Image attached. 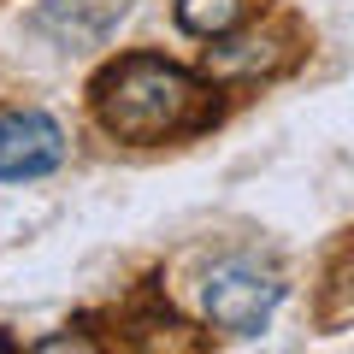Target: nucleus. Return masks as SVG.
<instances>
[{"label": "nucleus", "mask_w": 354, "mask_h": 354, "mask_svg": "<svg viewBox=\"0 0 354 354\" xmlns=\"http://www.w3.org/2000/svg\"><path fill=\"white\" fill-rule=\"evenodd\" d=\"M248 18V0H177V24L189 36H230V30Z\"/></svg>", "instance_id": "5"}, {"label": "nucleus", "mask_w": 354, "mask_h": 354, "mask_svg": "<svg viewBox=\"0 0 354 354\" xmlns=\"http://www.w3.org/2000/svg\"><path fill=\"white\" fill-rule=\"evenodd\" d=\"M130 18V0H41L30 24L36 36H48L53 48H101L118 24Z\"/></svg>", "instance_id": "3"}, {"label": "nucleus", "mask_w": 354, "mask_h": 354, "mask_svg": "<svg viewBox=\"0 0 354 354\" xmlns=\"http://www.w3.org/2000/svg\"><path fill=\"white\" fill-rule=\"evenodd\" d=\"M207 319H213L218 330H230V337H254V330L272 319V307L283 301V283L266 272V266L254 260H218L213 272H207Z\"/></svg>", "instance_id": "2"}, {"label": "nucleus", "mask_w": 354, "mask_h": 354, "mask_svg": "<svg viewBox=\"0 0 354 354\" xmlns=\"http://www.w3.org/2000/svg\"><path fill=\"white\" fill-rule=\"evenodd\" d=\"M218 113L213 88L189 77L183 65L160 59V53H124L95 77V118L106 136L153 148V142H177L207 130Z\"/></svg>", "instance_id": "1"}, {"label": "nucleus", "mask_w": 354, "mask_h": 354, "mask_svg": "<svg viewBox=\"0 0 354 354\" xmlns=\"http://www.w3.org/2000/svg\"><path fill=\"white\" fill-rule=\"evenodd\" d=\"M65 160V130L48 113H0V177L18 183V177H41Z\"/></svg>", "instance_id": "4"}]
</instances>
